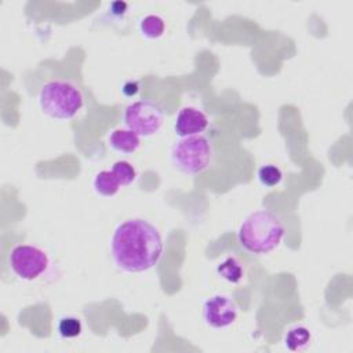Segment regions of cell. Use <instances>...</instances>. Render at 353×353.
<instances>
[{
    "mask_svg": "<svg viewBox=\"0 0 353 353\" xmlns=\"http://www.w3.org/2000/svg\"><path fill=\"white\" fill-rule=\"evenodd\" d=\"M164 243L159 229L142 218L119 223L110 237V256L124 273H141L157 265Z\"/></svg>",
    "mask_w": 353,
    "mask_h": 353,
    "instance_id": "6da1fadb",
    "label": "cell"
},
{
    "mask_svg": "<svg viewBox=\"0 0 353 353\" xmlns=\"http://www.w3.org/2000/svg\"><path fill=\"white\" fill-rule=\"evenodd\" d=\"M285 226L280 216L268 210L250 214L239 228L240 245L251 254H268L283 240Z\"/></svg>",
    "mask_w": 353,
    "mask_h": 353,
    "instance_id": "7a4b0ae2",
    "label": "cell"
},
{
    "mask_svg": "<svg viewBox=\"0 0 353 353\" xmlns=\"http://www.w3.org/2000/svg\"><path fill=\"white\" fill-rule=\"evenodd\" d=\"M40 110L55 120H70L84 105L77 85L66 80H51L41 85L37 97Z\"/></svg>",
    "mask_w": 353,
    "mask_h": 353,
    "instance_id": "3957f363",
    "label": "cell"
},
{
    "mask_svg": "<svg viewBox=\"0 0 353 353\" xmlns=\"http://www.w3.org/2000/svg\"><path fill=\"white\" fill-rule=\"evenodd\" d=\"M212 154V143L203 134L179 138L170 153L172 165L186 175H197L205 171L211 164Z\"/></svg>",
    "mask_w": 353,
    "mask_h": 353,
    "instance_id": "277c9868",
    "label": "cell"
},
{
    "mask_svg": "<svg viewBox=\"0 0 353 353\" xmlns=\"http://www.w3.org/2000/svg\"><path fill=\"white\" fill-rule=\"evenodd\" d=\"M8 263L10 269L18 279L32 281L40 277L48 269L50 256L46 251L36 245L19 244L11 250Z\"/></svg>",
    "mask_w": 353,
    "mask_h": 353,
    "instance_id": "5b68a950",
    "label": "cell"
},
{
    "mask_svg": "<svg viewBox=\"0 0 353 353\" xmlns=\"http://www.w3.org/2000/svg\"><path fill=\"white\" fill-rule=\"evenodd\" d=\"M164 123V113L152 101H135L124 110V124L139 137L154 135Z\"/></svg>",
    "mask_w": 353,
    "mask_h": 353,
    "instance_id": "8992f818",
    "label": "cell"
},
{
    "mask_svg": "<svg viewBox=\"0 0 353 353\" xmlns=\"http://www.w3.org/2000/svg\"><path fill=\"white\" fill-rule=\"evenodd\" d=\"M237 305L223 294H216L208 298L203 305V319L212 328H225L233 324L237 319Z\"/></svg>",
    "mask_w": 353,
    "mask_h": 353,
    "instance_id": "52a82bcc",
    "label": "cell"
},
{
    "mask_svg": "<svg viewBox=\"0 0 353 353\" xmlns=\"http://www.w3.org/2000/svg\"><path fill=\"white\" fill-rule=\"evenodd\" d=\"M208 117L203 110L193 106H185L176 114L174 131L179 138L201 135L208 127Z\"/></svg>",
    "mask_w": 353,
    "mask_h": 353,
    "instance_id": "ba28073f",
    "label": "cell"
},
{
    "mask_svg": "<svg viewBox=\"0 0 353 353\" xmlns=\"http://www.w3.org/2000/svg\"><path fill=\"white\" fill-rule=\"evenodd\" d=\"M109 146L121 154H132L141 145V137L128 128H117L109 135Z\"/></svg>",
    "mask_w": 353,
    "mask_h": 353,
    "instance_id": "9c48e42d",
    "label": "cell"
},
{
    "mask_svg": "<svg viewBox=\"0 0 353 353\" xmlns=\"http://www.w3.org/2000/svg\"><path fill=\"white\" fill-rule=\"evenodd\" d=\"M120 182L112 170H102L92 179L94 190L102 197H113L120 190Z\"/></svg>",
    "mask_w": 353,
    "mask_h": 353,
    "instance_id": "30bf717a",
    "label": "cell"
},
{
    "mask_svg": "<svg viewBox=\"0 0 353 353\" xmlns=\"http://www.w3.org/2000/svg\"><path fill=\"white\" fill-rule=\"evenodd\" d=\"M312 341V334L306 327L302 325H296L292 327L287 331L285 336H284V345L288 350H301L303 347H306Z\"/></svg>",
    "mask_w": 353,
    "mask_h": 353,
    "instance_id": "8fae6325",
    "label": "cell"
},
{
    "mask_svg": "<svg viewBox=\"0 0 353 353\" xmlns=\"http://www.w3.org/2000/svg\"><path fill=\"white\" fill-rule=\"evenodd\" d=\"M216 272L222 279L233 284L239 283L243 279V273H244L240 261L234 256H228L221 263H218Z\"/></svg>",
    "mask_w": 353,
    "mask_h": 353,
    "instance_id": "7c38bea8",
    "label": "cell"
},
{
    "mask_svg": "<svg viewBox=\"0 0 353 353\" xmlns=\"http://www.w3.org/2000/svg\"><path fill=\"white\" fill-rule=\"evenodd\" d=\"M139 29L145 37L152 39V40L159 39L164 34L165 22L161 17H159L156 14H149V15L143 17L142 21L139 22Z\"/></svg>",
    "mask_w": 353,
    "mask_h": 353,
    "instance_id": "4fadbf2b",
    "label": "cell"
},
{
    "mask_svg": "<svg viewBox=\"0 0 353 353\" xmlns=\"http://www.w3.org/2000/svg\"><path fill=\"white\" fill-rule=\"evenodd\" d=\"M112 172L116 175L121 186H128L137 179V170L125 160H119L113 164Z\"/></svg>",
    "mask_w": 353,
    "mask_h": 353,
    "instance_id": "5bb4252c",
    "label": "cell"
},
{
    "mask_svg": "<svg viewBox=\"0 0 353 353\" xmlns=\"http://www.w3.org/2000/svg\"><path fill=\"white\" fill-rule=\"evenodd\" d=\"M57 328H58V334L62 338L70 339V338H76L81 334L83 325H81V321L77 317L66 316V317L59 319Z\"/></svg>",
    "mask_w": 353,
    "mask_h": 353,
    "instance_id": "9a60e30c",
    "label": "cell"
},
{
    "mask_svg": "<svg viewBox=\"0 0 353 353\" xmlns=\"http://www.w3.org/2000/svg\"><path fill=\"white\" fill-rule=\"evenodd\" d=\"M258 179L263 186L273 188L281 182L283 172L274 164H265L258 170Z\"/></svg>",
    "mask_w": 353,
    "mask_h": 353,
    "instance_id": "2e32d148",
    "label": "cell"
},
{
    "mask_svg": "<svg viewBox=\"0 0 353 353\" xmlns=\"http://www.w3.org/2000/svg\"><path fill=\"white\" fill-rule=\"evenodd\" d=\"M121 90H123L124 95H127V97H134V95L139 91V85H138L137 81H128V83H125V84L123 85Z\"/></svg>",
    "mask_w": 353,
    "mask_h": 353,
    "instance_id": "e0dca14e",
    "label": "cell"
},
{
    "mask_svg": "<svg viewBox=\"0 0 353 353\" xmlns=\"http://www.w3.org/2000/svg\"><path fill=\"white\" fill-rule=\"evenodd\" d=\"M110 10H112V12H114L117 15L124 14V11L127 10V3H124V1H114V3L110 4Z\"/></svg>",
    "mask_w": 353,
    "mask_h": 353,
    "instance_id": "ac0fdd59",
    "label": "cell"
}]
</instances>
